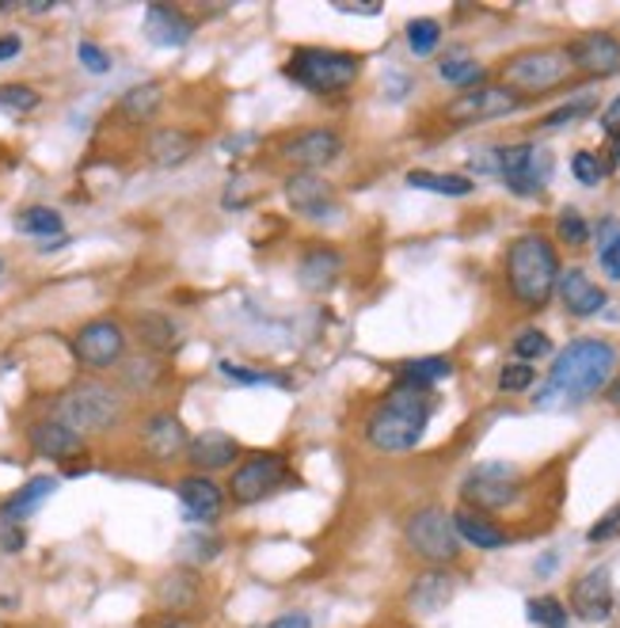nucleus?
Returning a JSON list of instances; mask_svg holds the SVG:
<instances>
[{
	"label": "nucleus",
	"mask_w": 620,
	"mask_h": 628,
	"mask_svg": "<svg viewBox=\"0 0 620 628\" xmlns=\"http://www.w3.org/2000/svg\"><path fill=\"white\" fill-rule=\"evenodd\" d=\"M27 442L38 457H46V461H65L69 464L84 454V438L73 431V426L61 423V419H38V423H31Z\"/></svg>",
	"instance_id": "obj_18"
},
{
	"label": "nucleus",
	"mask_w": 620,
	"mask_h": 628,
	"mask_svg": "<svg viewBox=\"0 0 620 628\" xmlns=\"http://www.w3.org/2000/svg\"><path fill=\"white\" fill-rule=\"evenodd\" d=\"M297 88L313 92V96H336L347 92L362 73V58L347 50H320V46H297L290 61L282 65Z\"/></svg>",
	"instance_id": "obj_5"
},
{
	"label": "nucleus",
	"mask_w": 620,
	"mask_h": 628,
	"mask_svg": "<svg viewBox=\"0 0 620 628\" xmlns=\"http://www.w3.org/2000/svg\"><path fill=\"white\" fill-rule=\"evenodd\" d=\"M609 400H613V404L620 408V382L613 385V389H609Z\"/></svg>",
	"instance_id": "obj_55"
},
{
	"label": "nucleus",
	"mask_w": 620,
	"mask_h": 628,
	"mask_svg": "<svg viewBox=\"0 0 620 628\" xmlns=\"http://www.w3.org/2000/svg\"><path fill=\"white\" fill-rule=\"evenodd\" d=\"M73 354L84 370H114L126 354V328L114 316H96V321L81 324L73 336Z\"/></svg>",
	"instance_id": "obj_9"
},
{
	"label": "nucleus",
	"mask_w": 620,
	"mask_h": 628,
	"mask_svg": "<svg viewBox=\"0 0 620 628\" xmlns=\"http://www.w3.org/2000/svg\"><path fill=\"white\" fill-rule=\"evenodd\" d=\"M613 538H620V503L609 510V515H601L598 522L591 526V533H586L591 545H606V541H613Z\"/></svg>",
	"instance_id": "obj_44"
},
{
	"label": "nucleus",
	"mask_w": 620,
	"mask_h": 628,
	"mask_svg": "<svg viewBox=\"0 0 620 628\" xmlns=\"http://www.w3.org/2000/svg\"><path fill=\"white\" fill-rule=\"evenodd\" d=\"M343 270H347L343 255H339L336 247L320 244V247H308V252L301 255L297 282H301V290H308V293H328V290H336Z\"/></svg>",
	"instance_id": "obj_19"
},
{
	"label": "nucleus",
	"mask_w": 620,
	"mask_h": 628,
	"mask_svg": "<svg viewBox=\"0 0 620 628\" xmlns=\"http://www.w3.org/2000/svg\"><path fill=\"white\" fill-rule=\"evenodd\" d=\"M507 282L525 309H545L560 282V255L552 240H545L540 232L518 237L507 252Z\"/></svg>",
	"instance_id": "obj_3"
},
{
	"label": "nucleus",
	"mask_w": 620,
	"mask_h": 628,
	"mask_svg": "<svg viewBox=\"0 0 620 628\" xmlns=\"http://www.w3.org/2000/svg\"><path fill=\"white\" fill-rule=\"evenodd\" d=\"M457 594V579L449 576V571H423V576L412 583V591H408V606L415 609V614H438V609H446L449 602H453Z\"/></svg>",
	"instance_id": "obj_25"
},
{
	"label": "nucleus",
	"mask_w": 620,
	"mask_h": 628,
	"mask_svg": "<svg viewBox=\"0 0 620 628\" xmlns=\"http://www.w3.org/2000/svg\"><path fill=\"white\" fill-rule=\"evenodd\" d=\"M434 412V397L426 385L397 382L392 392L366 419V438L381 454H408L423 442Z\"/></svg>",
	"instance_id": "obj_2"
},
{
	"label": "nucleus",
	"mask_w": 620,
	"mask_h": 628,
	"mask_svg": "<svg viewBox=\"0 0 620 628\" xmlns=\"http://www.w3.org/2000/svg\"><path fill=\"white\" fill-rule=\"evenodd\" d=\"M548 351H552V343H548V336H545V331H537V328H525L522 336L514 339V354H518L522 362L545 359Z\"/></svg>",
	"instance_id": "obj_41"
},
{
	"label": "nucleus",
	"mask_w": 620,
	"mask_h": 628,
	"mask_svg": "<svg viewBox=\"0 0 620 628\" xmlns=\"http://www.w3.org/2000/svg\"><path fill=\"white\" fill-rule=\"evenodd\" d=\"M285 480H290V464H285L282 454H255L236 464L229 480V495L236 507H255L267 495H275Z\"/></svg>",
	"instance_id": "obj_10"
},
{
	"label": "nucleus",
	"mask_w": 620,
	"mask_h": 628,
	"mask_svg": "<svg viewBox=\"0 0 620 628\" xmlns=\"http://www.w3.org/2000/svg\"><path fill=\"white\" fill-rule=\"evenodd\" d=\"M343 153V137L328 126H308L297 130L282 142V157L290 160L297 172H320V168L336 165Z\"/></svg>",
	"instance_id": "obj_14"
},
{
	"label": "nucleus",
	"mask_w": 620,
	"mask_h": 628,
	"mask_svg": "<svg viewBox=\"0 0 620 628\" xmlns=\"http://www.w3.org/2000/svg\"><path fill=\"white\" fill-rule=\"evenodd\" d=\"M571 172H575V180L583 183V188H598V183L606 180V160L591 149H579L575 157H571Z\"/></svg>",
	"instance_id": "obj_36"
},
{
	"label": "nucleus",
	"mask_w": 620,
	"mask_h": 628,
	"mask_svg": "<svg viewBox=\"0 0 620 628\" xmlns=\"http://www.w3.org/2000/svg\"><path fill=\"white\" fill-rule=\"evenodd\" d=\"M175 492H180L187 518H195V522H217V518H221L224 492L209 476H203V472H187V476L175 484Z\"/></svg>",
	"instance_id": "obj_22"
},
{
	"label": "nucleus",
	"mask_w": 620,
	"mask_h": 628,
	"mask_svg": "<svg viewBox=\"0 0 620 628\" xmlns=\"http://www.w3.org/2000/svg\"><path fill=\"white\" fill-rule=\"evenodd\" d=\"M183 579L187 576H168L165 583H160V602H165L168 609H187L191 602L198 599V587H183Z\"/></svg>",
	"instance_id": "obj_40"
},
{
	"label": "nucleus",
	"mask_w": 620,
	"mask_h": 628,
	"mask_svg": "<svg viewBox=\"0 0 620 628\" xmlns=\"http://www.w3.org/2000/svg\"><path fill=\"white\" fill-rule=\"evenodd\" d=\"M441 81L446 84H453V88H464V92H472L479 81H484V69L476 65L472 58H449V61H441Z\"/></svg>",
	"instance_id": "obj_33"
},
{
	"label": "nucleus",
	"mask_w": 620,
	"mask_h": 628,
	"mask_svg": "<svg viewBox=\"0 0 620 628\" xmlns=\"http://www.w3.org/2000/svg\"><path fill=\"white\" fill-rule=\"evenodd\" d=\"M571 609H575L579 621L591 625L613 617V576H609V568H594L575 579V587H571Z\"/></svg>",
	"instance_id": "obj_15"
},
{
	"label": "nucleus",
	"mask_w": 620,
	"mask_h": 628,
	"mask_svg": "<svg viewBox=\"0 0 620 628\" xmlns=\"http://www.w3.org/2000/svg\"><path fill=\"white\" fill-rule=\"evenodd\" d=\"M571 73V61L560 46H545V50H525L518 58H510L502 65V81H507L510 92H530V96H540V92H552L556 84H563Z\"/></svg>",
	"instance_id": "obj_6"
},
{
	"label": "nucleus",
	"mask_w": 620,
	"mask_h": 628,
	"mask_svg": "<svg viewBox=\"0 0 620 628\" xmlns=\"http://www.w3.org/2000/svg\"><path fill=\"white\" fill-rule=\"evenodd\" d=\"M556 560H560V556H556V553L540 556V560H537V576H545V579H548V571H552V568H556Z\"/></svg>",
	"instance_id": "obj_54"
},
{
	"label": "nucleus",
	"mask_w": 620,
	"mask_h": 628,
	"mask_svg": "<svg viewBox=\"0 0 620 628\" xmlns=\"http://www.w3.org/2000/svg\"><path fill=\"white\" fill-rule=\"evenodd\" d=\"M195 149H198V137L183 126H160V130H153L149 142H145V157H149L157 168L187 165V160L195 157Z\"/></svg>",
	"instance_id": "obj_24"
},
{
	"label": "nucleus",
	"mask_w": 620,
	"mask_h": 628,
	"mask_svg": "<svg viewBox=\"0 0 620 628\" xmlns=\"http://www.w3.org/2000/svg\"><path fill=\"white\" fill-rule=\"evenodd\" d=\"M601 126H606L609 137H620V96L606 107V114H601Z\"/></svg>",
	"instance_id": "obj_50"
},
{
	"label": "nucleus",
	"mask_w": 620,
	"mask_h": 628,
	"mask_svg": "<svg viewBox=\"0 0 620 628\" xmlns=\"http://www.w3.org/2000/svg\"><path fill=\"white\" fill-rule=\"evenodd\" d=\"M441 43V27L434 20H412L408 23V46H412L415 58H426L434 53V46Z\"/></svg>",
	"instance_id": "obj_35"
},
{
	"label": "nucleus",
	"mask_w": 620,
	"mask_h": 628,
	"mask_svg": "<svg viewBox=\"0 0 620 628\" xmlns=\"http://www.w3.org/2000/svg\"><path fill=\"white\" fill-rule=\"evenodd\" d=\"M76 58H81V65L88 69V73H96V76L111 73V58H107L104 46H96V43H81V46H76Z\"/></svg>",
	"instance_id": "obj_45"
},
{
	"label": "nucleus",
	"mask_w": 620,
	"mask_h": 628,
	"mask_svg": "<svg viewBox=\"0 0 620 628\" xmlns=\"http://www.w3.org/2000/svg\"><path fill=\"white\" fill-rule=\"evenodd\" d=\"M0 270H4V259H0Z\"/></svg>",
	"instance_id": "obj_57"
},
{
	"label": "nucleus",
	"mask_w": 620,
	"mask_h": 628,
	"mask_svg": "<svg viewBox=\"0 0 620 628\" xmlns=\"http://www.w3.org/2000/svg\"><path fill=\"white\" fill-rule=\"evenodd\" d=\"M556 232H560V240L571 247H583L586 240H591V225H586V217L579 214V209H563L560 221H556Z\"/></svg>",
	"instance_id": "obj_37"
},
{
	"label": "nucleus",
	"mask_w": 620,
	"mask_h": 628,
	"mask_svg": "<svg viewBox=\"0 0 620 628\" xmlns=\"http://www.w3.org/2000/svg\"><path fill=\"white\" fill-rule=\"evenodd\" d=\"M195 35V20H187V12L175 4H149L145 8V38L153 46H187Z\"/></svg>",
	"instance_id": "obj_20"
},
{
	"label": "nucleus",
	"mask_w": 620,
	"mask_h": 628,
	"mask_svg": "<svg viewBox=\"0 0 620 628\" xmlns=\"http://www.w3.org/2000/svg\"><path fill=\"white\" fill-rule=\"evenodd\" d=\"M339 12L343 15H377L381 12V4H339Z\"/></svg>",
	"instance_id": "obj_52"
},
{
	"label": "nucleus",
	"mask_w": 620,
	"mask_h": 628,
	"mask_svg": "<svg viewBox=\"0 0 620 628\" xmlns=\"http://www.w3.org/2000/svg\"><path fill=\"white\" fill-rule=\"evenodd\" d=\"M263 628H313V617H308L305 609H293V614L275 617V621H267Z\"/></svg>",
	"instance_id": "obj_48"
},
{
	"label": "nucleus",
	"mask_w": 620,
	"mask_h": 628,
	"mask_svg": "<svg viewBox=\"0 0 620 628\" xmlns=\"http://www.w3.org/2000/svg\"><path fill=\"white\" fill-rule=\"evenodd\" d=\"M472 172L499 176V145H491V149H479L476 157H472Z\"/></svg>",
	"instance_id": "obj_47"
},
{
	"label": "nucleus",
	"mask_w": 620,
	"mask_h": 628,
	"mask_svg": "<svg viewBox=\"0 0 620 628\" xmlns=\"http://www.w3.org/2000/svg\"><path fill=\"white\" fill-rule=\"evenodd\" d=\"M15 229L27 232V237H61L65 221H61V214L50 206H27L15 214Z\"/></svg>",
	"instance_id": "obj_30"
},
{
	"label": "nucleus",
	"mask_w": 620,
	"mask_h": 628,
	"mask_svg": "<svg viewBox=\"0 0 620 628\" xmlns=\"http://www.w3.org/2000/svg\"><path fill=\"white\" fill-rule=\"evenodd\" d=\"M0 107L15 114H27L38 107V92L31 84H0Z\"/></svg>",
	"instance_id": "obj_38"
},
{
	"label": "nucleus",
	"mask_w": 620,
	"mask_h": 628,
	"mask_svg": "<svg viewBox=\"0 0 620 628\" xmlns=\"http://www.w3.org/2000/svg\"><path fill=\"white\" fill-rule=\"evenodd\" d=\"M183 457H187L191 469L209 476V472L229 469V464L240 457V446H236V438H232V434H224V431H203L198 438H191V446H187V454H183Z\"/></svg>",
	"instance_id": "obj_21"
},
{
	"label": "nucleus",
	"mask_w": 620,
	"mask_h": 628,
	"mask_svg": "<svg viewBox=\"0 0 620 628\" xmlns=\"http://www.w3.org/2000/svg\"><path fill=\"white\" fill-rule=\"evenodd\" d=\"M408 545L426 564H453L461 556V538L453 530V515L441 507H423L408 522Z\"/></svg>",
	"instance_id": "obj_8"
},
{
	"label": "nucleus",
	"mask_w": 620,
	"mask_h": 628,
	"mask_svg": "<svg viewBox=\"0 0 620 628\" xmlns=\"http://www.w3.org/2000/svg\"><path fill=\"white\" fill-rule=\"evenodd\" d=\"M522 104L525 99L518 96V92H510L507 84H487V88L461 92V96L446 107V114L453 122H495V119L514 114Z\"/></svg>",
	"instance_id": "obj_13"
},
{
	"label": "nucleus",
	"mask_w": 620,
	"mask_h": 628,
	"mask_svg": "<svg viewBox=\"0 0 620 628\" xmlns=\"http://www.w3.org/2000/svg\"><path fill=\"white\" fill-rule=\"evenodd\" d=\"M53 492H58V476H31L27 484L15 487V492L8 495L0 515H4V522H23V518L35 515Z\"/></svg>",
	"instance_id": "obj_27"
},
{
	"label": "nucleus",
	"mask_w": 620,
	"mask_h": 628,
	"mask_svg": "<svg viewBox=\"0 0 620 628\" xmlns=\"http://www.w3.org/2000/svg\"><path fill=\"white\" fill-rule=\"evenodd\" d=\"M499 176L514 195H537L552 176V153L537 145H499Z\"/></svg>",
	"instance_id": "obj_11"
},
{
	"label": "nucleus",
	"mask_w": 620,
	"mask_h": 628,
	"mask_svg": "<svg viewBox=\"0 0 620 628\" xmlns=\"http://www.w3.org/2000/svg\"><path fill=\"white\" fill-rule=\"evenodd\" d=\"M453 530H457V538H461L464 545L484 548V553H495V548H507L510 545V538L499 530V526L487 522L479 510H469V507H461L453 515Z\"/></svg>",
	"instance_id": "obj_26"
},
{
	"label": "nucleus",
	"mask_w": 620,
	"mask_h": 628,
	"mask_svg": "<svg viewBox=\"0 0 620 628\" xmlns=\"http://www.w3.org/2000/svg\"><path fill=\"white\" fill-rule=\"evenodd\" d=\"M221 374L224 377H232V382H240V385H282V377H270V374H255V370H240V366H232V362H221Z\"/></svg>",
	"instance_id": "obj_46"
},
{
	"label": "nucleus",
	"mask_w": 620,
	"mask_h": 628,
	"mask_svg": "<svg viewBox=\"0 0 620 628\" xmlns=\"http://www.w3.org/2000/svg\"><path fill=\"white\" fill-rule=\"evenodd\" d=\"M160 107H165V84H157V81L134 84V88L119 99V114L126 122H134V126L153 122L160 114Z\"/></svg>",
	"instance_id": "obj_28"
},
{
	"label": "nucleus",
	"mask_w": 620,
	"mask_h": 628,
	"mask_svg": "<svg viewBox=\"0 0 620 628\" xmlns=\"http://www.w3.org/2000/svg\"><path fill=\"white\" fill-rule=\"evenodd\" d=\"M285 203L293 206V214L320 221V217H328L336 209V188L316 172H293L285 180Z\"/></svg>",
	"instance_id": "obj_17"
},
{
	"label": "nucleus",
	"mask_w": 620,
	"mask_h": 628,
	"mask_svg": "<svg viewBox=\"0 0 620 628\" xmlns=\"http://www.w3.org/2000/svg\"><path fill=\"white\" fill-rule=\"evenodd\" d=\"M563 53H568L571 69H579L586 76L620 73V35H613V31H583V35H575L563 46Z\"/></svg>",
	"instance_id": "obj_12"
},
{
	"label": "nucleus",
	"mask_w": 620,
	"mask_h": 628,
	"mask_svg": "<svg viewBox=\"0 0 620 628\" xmlns=\"http://www.w3.org/2000/svg\"><path fill=\"white\" fill-rule=\"evenodd\" d=\"M556 290H560V301L571 316H594L606 309V290H601L598 282H591V275H586L583 267L560 270Z\"/></svg>",
	"instance_id": "obj_23"
},
{
	"label": "nucleus",
	"mask_w": 620,
	"mask_h": 628,
	"mask_svg": "<svg viewBox=\"0 0 620 628\" xmlns=\"http://www.w3.org/2000/svg\"><path fill=\"white\" fill-rule=\"evenodd\" d=\"M617 374V347L606 339H575L556 354L545 385L537 392V408H575L598 397Z\"/></svg>",
	"instance_id": "obj_1"
},
{
	"label": "nucleus",
	"mask_w": 620,
	"mask_h": 628,
	"mask_svg": "<svg viewBox=\"0 0 620 628\" xmlns=\"http://www.w3.org/2000/svg\"><path fill=\"white\" fill-rule=\"evenodd\" d=\"M533 366L530 362H507V366H502V374H499V389L502 392H525L533 385Z\"/></svg>",
	"instance_id": "obj_43"
},
{
	"label": "nucleus",
	"mask_w": 620,
	"mask_h": 628,
	"mask_svg": "<svg viewBox=\"0 0 620 628\" xmlns=\"http://www.w3.org/2000/svg\"><path fill=\"white\" fill-rule=\"evenodd\" d=\"M530 621L540 625V628H568L571 614H568V606H563L560 599L545 594V599H530Z\"/></svg>",
	"instance_id": "obj_34"
},
{
	"label": "nucleus",
	"mask_w": 620,
	"mask_h": 628,
	"mask_svg": "<svg viewBox=\"0 0 620 628\" xmlns=\"http://www.w3.org/2000/svg\"><path fill=\"white\" fill-rule=\"evenodd\" d=\"M613 165H620V137H613Z\"/></svg>",
	"instance_id": "obj_56"
},
{
	"label": "nucleus",
	"mask_w": 620,
	"mask_h": 628,
	"mask_svg": "<svg viewBox=\"0 0 620 628\" xmlns=\"http://www.w3.org/2000/svg\"><path fill=\"white\" fill-rule=\"evenodd\" d=\"M408 188L434 191V195H449V198L472 195V180H464V176H441V172H408Z\"/></svg>",
	"instance_id": "obj_31"
},
{
	"label": "nucleus",
	"mask_w": 620,
	"mask_h": 628,
	"mask_svg": "<svg viewBox=\"0 0 620 628\" xmlns=\"http://www.w3.org/2000/svg\"><path fill=\"white\" fill-rule=\"evenodd\" d=\"M23 530L20 526H4V530H0V548H4V553H20L23 548Z\"/></svg>",
	"instance_id": "obj_49"
},
{
	"label": "nucleus",
	"mask_w": 620,
	"mask_h": 628,
	"mask_svg": "<svg viewBox=\"0 0 620 628\" xmlns=\"http://www.w3.org/2000/svg\"><path fill=\"white\" fill-rule=\"evenodd\" d=\"M598 263L609 282H620V225H606V240L598 247Z\"/></svg>",
	"instance_id": "obj_39"
},
{
	"label": "nucleus",
	"mask_w": 620,
	"mask_h": 628,
	"mask_svg": "<svg viewBox=\"0 0 620 628\" xmlns=\"http://www.w3.org/2000/svg\"><path fill=\"white\" fill-rule=\"evenodd\" d=\"M122 412H126V400L114 385L107 382H76L53 400V419H61L65 426H73L81 438L88 434H107L122 423Z\"/></svg>",
	"instance_id": "obj_4"
},
{
	"label": "nucleus",
	"mask_w": 620,
	"mask_h": 628,
	"mask_svg": "<svg viewBox=\"0 0 620 628\" xmlns=\"http://www.w3.org/2000/svg\"><path fill=\"white\" fill-rule=\"evenodd\" d=\"M453 374V362L441 359V354H434V359H415V362H404V370H400V382H412V385H426L430 389L434 382H441V377Z\"/></svg>",
	"instance_id": "obj_32"
},
{
	"label": "nucleus",
	"mask_w": 620,
	"mask_h": 628,
	"mask_svg": "<svg viewBox=\"0 0 620 628\" xmlns=\"http://www.w3.org/2000/svg\"><path fill=\"white\" fill-rule=\"evenodd\" d=\"M591 111H594V99L591 96H586V99H571V104L556 107V111L548 114L545 122H540V130H560V126H568V122L583 119V114H591Z\"/></svg>",
	"instance_id": "obj_42"
},
{
	"label": "nucleus",
	"mask_w": 620,
	"mask_h": 628,
	"mask_svg": "<svg viewBox=\"0 0 620 628\" xmlns=\"http://www.w3.org/2000/svg\"><path fill=\"white\" fill-rule=\"evenodd\" d=\"M191 446V434L175 412H153L142 423V449L153 461H175Z\"/></svg>",
	"instance_id": "obj_16"
},
{
	"label": "nucleus",
	"mask_w": 620,
	"mask_h": 628,
	"mask_svg": "<svg viewBox=\"0 0 620 628\" xmlns=\"http://www.w3.org/2000/svg\"><path fill=\"white\" fill-rule=\"evenodd\" d=\"M20 50H23V38L20 35H0V61L20 58Z\"/></svg>",
	"instance_id": "obj_51"
},
{
	"label": "nucleus",
	"mask_w": 620,
	"mask_h": 628,
	"mask_svg": "<svg viewBox=\"0 0 620 628\" xmlns=\"http://www.w3.org/2000/svg\"><path fill=\"white\" fill-rule=\"evenodd\" d=\"M134 336H137V343L145 347V351H153V354H168L175 347V339H180V328H175V321L172 316H165V313H137L134 316Z\"/></svg>",
	"instance_id": "obj_29"
},
{
	"label": "nucleus",
	"mask_w": 620,
	"mask_h": 628,
	"mask_svg": "<svg viewBox=\"0 0 620 628\" xmlns=\"http://www.w3.org/2000/svg\"><path fill=\"white\" fill-rule=\"evenodd\" d=\"M149 628H195V625H191L187 617H175V614H172V617H160V621L149 625Z\"/></svg>",
	"instance_id": "obj_53"
},
{
	"label": "nucleus",
	"mask_w": 620,
	"mask_h": 628,
	"mask_svg": "<svg viewBox=\"0 0 620 628\" xmlns=\"http://www.w3.org/2000/svg\"><path fill=\"white\" fill-rule=\"evenodd\" d=\"M522 495V472L510 461H484L464 476L461 499L469 510H502Z\"/></svg>",
	"instance_id": "obj_7"
}]
</instances>
